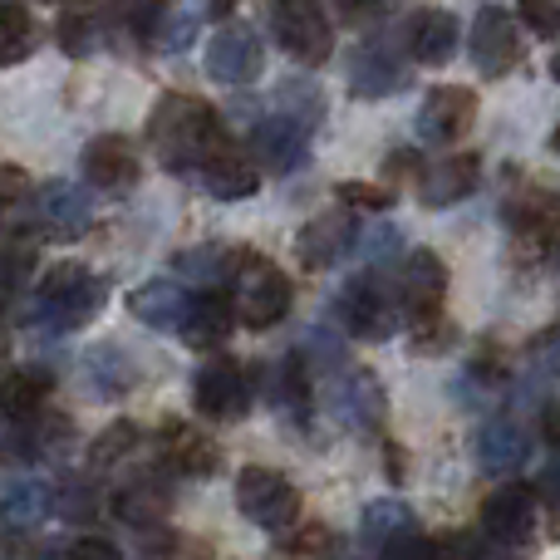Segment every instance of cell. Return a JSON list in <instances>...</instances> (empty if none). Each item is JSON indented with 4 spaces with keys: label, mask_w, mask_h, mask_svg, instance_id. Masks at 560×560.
<instances>
[{
    "label": "cell",
    "mask_w": 560,
    "mask_h": 560,
    "mask_svg": "<svg viewBox=\"0 0 560 560\" xmlns=\"http://www.w3.org/2000/svg\"><path fill=\"white\" fill-rule=\"evenodd\" d=\"M467 49H472V65L482 69L487 79H502L522 65V30H516V20L506 15L502 5H487L482 15L472 20Z\"/></svg>",
    "instance_id": "11"
},
{
    "label": "cell",
    "mask_w": 560,
    "mask_h": 560,
    "mask_svg": "<svg viewBox=\"0 0 560 560\" xmlns=\"http://www.w3.org/2000/svg\"><path fill=\"white\" fill-rule=\"evenodd\" d=\"M197 173H202L207 192H212L217 202H242V197H252L256 187H261V167H256L252 148L232 143L226 133L207 148V158L197 163Z\"/></svg>",
    "instance_id": "10"
},
{
    "label": "cell",
    "mask_w": 560,
    "mask_h": 560,
    "mask_svg": "<svg viewBox=\"0 0 560 560\" xmlns=\"http://www.w3.org/2000/svg\"><path fill=\"white\" fill-rule=\"evenodd\" d=\"M536 492L546 497V502H560V447H556V457L541 467V482H536Z\"/></svg>",
    "instance_id": "45"
},
{
    "label": "cell",
    "mask_w": 560,
    "mask_h": 560,
    "mask_svg": "<svg viewBox=\"0 0 560 560\" xmlns=\"http://www.w3.org/2000/svg\"><path fill=\"white\" fill-rule=\"evenodd\" d=\"M271 30H276L280 49L310 69L335 55V25H329V15L319 10V0H276Z\"/></svg>",
    "instance_id": "6"
},
{
    "label": "cell",
    "mask_w": 560,
    "mask_h": 560,
    "mask_svg": "<svg viewBox=\"0 0 560 560\" xmlns=\"http://www.w3.org/2000/svg\"><path fill=\"white\" fill-rule=\"evenodd\" d=\"M546 443L560 447V404L551 408V413H546Z\"/></svg>",
    "instance_id": "48"
},
{
    "label": "cell",
    "mask_w": 560,
    "mask_h": 560,
    "mask_svg": "<svg viewBox=\"0 0 560 560\" xmlns=\"http://www.w3.org/2000/svg\"><path fill=\"white\" fill-rule=\"evenodd\" d=\"M236 506L261 532H285L300 516V492L276 467H242V477H236Z\"/></svg>",
    "instance_id": "8"
},
{
    "label": "cell",
    "mask_w": 560,
    "mask_h": 560,
    "mask_svg": "<svg viewBox=\"0 0 560 560\" xmlns=\"http://www.w3.org/2000/svg\"><path fill=\"white\" fill-rule=\"evenodd\" d=\"M276 118H285L290 128H300V133L310 138V128H319V118H325V94L300 74L285 79V84L276 89Z\"/></svg>",
    "instance_id": "30"
},
{
    "label": "cell",
    "mask_w": 560,
    "mask_h": 560,
    "mask_svg": "<svg viewBox=\"0 0 560 560\" xmlns=\"http://www.w3.org/2000/svg\"><path fill=\"white\" fill-rule=\"evenodd\" d=\"M30 49H35V20H30L25 5L5 0V5H0V69L20 65Z\"/></svg>",
    "instance_id": "31"
},
{
    "label": "cell",
    "mask_w": 560,
    "mask_h": 560,
    "mask_svg": "<svg viewBox=\"0 0 560 560\" xmlns=\"http://www.w3.org/2000/svg\"><path fill=\"white\" fill-rule=\"evenodd\" d=\"M114 512L124 516L128 526H138V532H153V526L167 522L173 497H167V487L158 482V477H138V482H128L124 492L114 497Z\"/></svg>",
    "instance_id": "26"
},
{
    "label": "cell",
    "mask_w": 560,
    "mask_h": 560,
    "mask_svg": "<svg viewBox=\"0 0 560 560\" xmlns=\"http://www.w3.org/2000/svg\"><path fill=\"white\" fill-rule=\"evenodd\" d=\"M187 300H192V295H187L183 285H173V280H148V285L133 290L128 310H133V319H143L148 329H177Z\"/></svg>",
    "instance_id": "27"
},
{
    "label": "cell",
    "mask_w": 560,
    "mask_h": 560,
    "mask_svg": "<svg viewBox=\"0 0 560 560\" xmlns=\"http://www.w3.org/2000/svg\"><path fill=\"white\" fill-rule=\"evenodd\" d=\"M133 447H138V428H133V423H114L108 433L94 438V453H89V463L104 472V467H114V463H124V457H133Z\"/></svg>",
    "instance_id": "36"
},
{
    "label": "cell",
    "mask_w": 560,
    "mask_h": 560,
    "mask_svg": "<svg viewBox=\"0 0 560 560\" xmlns=\"http://www.w3.org/2000/svg\"><path fill=\"white\" fill-rule=\"evenodd\" d=\"M138 173H143V158L124 133H98L84 148V177L98 192H133Z\"/></svg>",
    "instance_id": "15"
},
{
    "label": "cell",
    "mask_w": 560,
    "mask_h": 560,
    "mask_svg": "<svg viewBox=\"0 0 560 560\" xmlns=\"http://www.w3.org/2000/svg\"><path fill=\"white\" fill-rule=\"evenodd\" d=\"M104 300H108L104 280L94 271H84V266L65 261L45 276V285H39V319L55 329H79L104 310Z\"/></svg>",
    "instance_id": "3"
},
{
    "label": "cell",
    "mask_w": 560,
    "mask_h": 560,
    "mask_svg": "<svg viewBox=\"0 0 560 560\" xmlns=\"http://www.w3.org/2000/svg\"><path fill=\"white\" fill-rule=\"evenodd\" d=\"M49 506H55L65 522H89L98 512V492L84 482V477H69L59 492H49Z\"/></svg>",
    "instance_id": "34"
},
{
    "label": "cell",
    "mask_w": 560,
    "mask_h": 560,
    "mask_svg": "<svg viewBox=\"0 0 560 560\" xmlns=\"http://www.w3.org/2000/svg\"><path fill=\"white\" fill-rule=\"evenodd\" d=\"M349 242H354L349 212H319L315 222H305V232L295 236V256H300V266H310V271H325L329 261L345 256Z\"/></svg>",
    "instance_id": "20"
},
{
    "label": "cell",
    "mask_w": 560,
    "mask_h": 560,
    "mask_svg": "<svg viewBox=\"0 0 560 560\" xmlns=\"http://www.w3.org/2000/svg\"><path fill=\"white\" fill-rule=\"evenodd\" d=\"M114 15L133 35H153V25H163V0H118Z\"/></svg>",
    "instance_id": "38"
},
{
    "label": "cell",
    "mask_w": 560,
    "mask_h": 560,
    "mask_svg": "<svg viewBox=\"0 0 560 560\" xmlns=\"http://www.w3.org/2000/svg\"><path fill=\"white\" fill-rule=\"evenodd\" d=\"M55 5H69V10H79V5H89V0H55Z\"/></svg>",
    "instance_id": "49"
},
{
    "label": "cell",
    "mask_w": 560,
    "mask_h": 560,
    "mask_svg": "<svg viewBox=\"0 0 560 560\" xmlns=\"http://www.w3.org/2000/svg\"><path fill=\"white\" fill-rule=\"evenodd\" d=\"M482 551H492L497 560H526L536 541V487L506 482L487 497L482 506Z\"/></svg>",
    "instance_id": "2"
},
{
    "label": "cell",
    "mask_w": 560,
    "mask_h": 560,
    "mask_svg": "<svg viewBox=\"0 0 560 560\" xmlns=\"http://www.w3.org/2000/svg\"><path fill=\"white\" fill-rule=\"evenodd\" d=\"M526 457H532V433L516 418H492L477 433V463H482V472H492V477L516 472Z\"/></svg>",
    "instance_id": "19"
},
{
    "label": "cell",
    "mask_w": 560,
    "mask_h": 560,
    "mask_svg": "<svg viewBox=\"0 0 560 560\" xmlns=\"http://www.w3.org/2000/svg\"><path fill=\"white\" fill-rule=\"evenodd\" d=\"M398 319H404V310H398V295L384 285V280L359 276L339 290V325H345L354 339L378 345V339H388L398 329Z\"/></svg>",
    "instance_id": "7"
},
{
    "label": "cell",
    "mask_w": 560,
    "mask_h": 560,
    "mask_svg": "<svg viewBox=\"0 0 560 560\" xmlns=\"http://www.w3.org/2000/svg\"><path fill=\"white\" fill-rule=\"evenodd\" d=\"M192 404H197V413L212 418V423H236V418H246V408H252V384H246L242 364H236V359H207V364L197 369Z\"/></svg>",
    "instance_id": "9"
},
{
    "label": "cell",
    "mask_w": 560,
    "mask_h": 560,
    "mask_svg": "<svg viewBox=\"0 0 560 560\" xmlns=\"http://www.w3.org/2000/svg\"><path fill=\"white\" fill-rule=\"evenodd\" d=\"M408 84V45L404 30H384V35H369L364 45L349 55V89L359 98H384L398 94Z\"/></svg>",
    "instance_id": "5"
},
{
    "label": "cell",
    "mask_w": 560,
    "mask_h": 560,
    "mask_svg": "<svg viewBox=\"0 0 560 560\" xmlns=\"http://www.w3.org/2000/svg\"><path fill=\"white\" fill-rule=\"evenodd\" d=\"M477 183H482V163L472 153H457V158L433 163L418 177V197H423V207H453L463 197H472Z\"/></svg>",
    "instance_id": "18"
},
{
    "label": "cell",
    "mask_w": 560,
    "mask_h": 560,
    "mask_svg": "<svg viewBox=\"0 0 560 560\" xmlns=\"http://www.w3.org/2000/svg\"><path fill=\"white\" fill-rule=\"evenodd\" d=\"M167 25H173V30H163V35H158V39H163V49H183L187 39H192V15H177V20H167Z\"/></svg>",
    "instance_id": "46"
},
{
    "label": "cell",
    "mask_w": 560,
    "mask_h": 560,
    "mask_svg": "<svg viewBox=\"0 0 560 560\" xmlns=\"http://www.w3.org/2000/svg\"><path fill=\"white\" fill-rule=\"evenodd\" d=\"M98 45H104V20H94V15L59 20V49H65V55H94Z\"/></svg>",
    "instance_id": "35"
},
{
    "label": "cell",
    "mask_w": 560,
    "mask_h": 560,
    "mask_svg": "<svg viewBox=\"0 0 560 560\" xmlns=\"http://www.w3.org/2000/svg\"><path fill=\"white\" fill-rule=\"evenodd\" d=\"M84 378L94 398H124L138 384V364L128 359V349L118 345H94L84 354Z\"/></svg>",
    "instance_id": "25"
},
{
    "label": "cell",
    "mask_w": 560,
    "mask_h": 560,
    "mask_svg": "<svg viewBox=\"0 0 560 560\" xmlns=\"http://www.w3.org/2000/svg\"><path fill=\"white\" fill-rule=\"evenodd\" d=\"M408 526H418V522H413V512H408L404 502H394V497H384V502L364 506V522H359V532H364V541H369V546H384L388 536L408 532Z\"/></svg>",
    "instance_id": "33"
},
{
    "label": "cell",
    "mask_w": 560,
    "mask_h": 560,
    "mask_svg": "<svg viewBox=\"0 0 560 560\" xmlns=\"http://www.w3.org/2000/svg\"><path fill=\"white\" fill-rule=\"evenodd\" d=\"M443 290H447V266L438 261L433 252H418L404 261V271L394 280V295L398 310L408 319H428V315H443Z\"/></svg>",
    "instance_id": "14"
},
{
    "label": "cell",
    "mask_w": 560,
    "mask_h": 560,
    "mask_svg": "<svg viewBox=\"0 0 560 560\" xmlns=\"http://www.w3.org/2000/svg\"><path fill=\"white\" fill-rule=\"evenodd\" d=\"M329 408H335V418L345 428H354V433H369V428L384 423V388H378V378L369 374V369H354L349 378H335V388H329Z\"/></svg>",
    "instance_id": "16"
},
{
    "label": "cell",
    "mask_w": 560,
    "mask_h": 560,
    "mask_svg": "<svg viewBox=\"0 0 560 560\" xmlns=\"http://www.w3.org/2000/svg\"><path fill=\"white\" fill-rule=\"evenodd\" d=\"M232 315L252 329H271L276 319H285L290 310V280L280 266L261 261V256H246L232 271Z\"/></svg>",
    "instance_id": "4"
},
{
    "label": "cell",
    "mask_w": 560,
    "mask_h": 560,
    "mask_svg": "<svg viewBox=\"0 0 560 560\" xmlns=\"http://www.w3.org/2000/svg\"><path fill=\"white\" fill-rule=\"evenodd\" d=\"M10 197H25V173L20 167H0V202H10Z\"/></svg>",
    "instance_id": "47"
},
{
    "label": "cell",
    "mask_w": 560,
    "mask_h": 560,
    "mask_svg": "<svg viewBox=\"0 0 560 560\" xmlns=\"http://www.w3.org/2000/svg\"><path fill=\"white\" fill-rule=\"evenodd\" d=\"M556 148H560V128H556Z\"/></svg>",
    "instance_id": "50"
},
{
    "label": "cell",
    "mask_w": 560,
    "mask_h": 560,
    "mask_svg": "<svg viewBox=\"0 0 560 560\" xmlns=\"http://www.w3.org/2000/svg\"><path fill=\"white\" fill-rule=\"evenodd\" d=\"M339 202H345V207H359V212H384V207H394V187L339 183Z\"/></svg>",
    "instance_id": "41"
},
{
    "label": "cell",
    "mask_w": 560,
    "mask_h": 560,
    "mask_svg": "<svg viewBox=\"0 0 560 560\" xmlns=\"http://www.w3.org/2000/svg\"><path fill=\"white\" fill-rule=\"evenodd\" d=\"M252 158H256V167H266V173H295V167L305 163V133L271 114L266 124H256Z\"/></svg>",
    "instance_id": "23"
},
{
    "label": "cell",
    "mask_w": 560,
    "mask_h": 560,
    "mask_svg": "<svg viewBox=\"0 0 560 560\" xmlns=\"http://www.w3.org/2000/svg\"><path fill=\"white\" fill-rule=\"evenodd\" d=\"M158 453H163V463L183 477L217 472V443L192 423H167L163 438H158Z\"/></svg>",
    "instance_id": "21"
},
{
    "label": "cell",
    "mask_w": 560,
    "mask_h": 560,
    "mask_svg": "<svg viewBox=\"0 0 560 560\" xmlns=\"http://www.w3.org/2000/svg\"><path fill=\"white\" fill-rule=\"evenodd\" d=\"M261 39H256L252 25H222L212 39H207V74L217 84H252L261 74Z\"/></svg>",
    "instance_id": "12"
},
{
    "label": "cell",
    "mask_w": 560,
    "mask_h": 560,
    "mask_svg": "<svg viewBox=\"0 0 560 560\" xmlns=\"http://www.w3.org/2000/svg\"><path fill=\"white\" fill-rule=\"evenodd\" d=\"M516 15L532 30L536 39H556L560 35V0H516Z\"/></svg>",
    "instance_id": "37"
},
{
    "label": "cell",
    "mask_w": 560,
    "mask_h": 560,
    "mask_svg": "<svg viewBox=\"0 0 560 560\" xmlns=\"http://www.w3.org/2000/svg\"><path fill=\"white\" fill-rule=\"evenodd\" d=\"M177 276L197 280V285H217V280H226L236 271L232 252L226 246H192V252H177Z\"/></svg>",
    "instance_id": "32"
},
{
    "label": "cell",
    "mask_w": 560,
    "mask_h": 560,
    "mask_svg": "<svg viewBox=\"0 0 560 560\" xmlns=\"http://www.w3.org/2000/svg\"><path fill=\"white\" fill-rule=\"evenodd\" d=\"M30 280V252H0V305L20 300Z\"/></svg>",
    "instance_id": "40"
},
{
    "label": "cell",
    "mask_w": 560,
    "mask_h": 560,
    "mask_svg": "<svg viewBox=\"0 0 560 560\" xmlns=\"http://www.w3.org/2000/svg\"><path fill=\"white\" fill-rule=\"evenodd\" d=\"M556 74H560V59H556Z\"/></svg>",
    "instance_id": "51"
},
{
    "label": "cell",
    "mask_w": 560,
    "mask_h": 560,
    "mask_svg": "<svg viewBox=\"0 0 560 560\" xmlns=\"http://www.w3.org/2000/svg\"><path fill=\"white\" fill-rule=\"evenodd\" d=\"M217 138H222V124H217L212 104H202L197 94H163L148 114V148L167 173L197 167Z\"/></svg>",
    "instance_id": "1"
},
{
    "label": "cell",
    "mask_w": 560,
    "mask_h": 560,
    "mask_svg": "<svg viewBox=\"0 0 560 560\" xmlns=\"http://www.w3.org/2000/svg\"><path fill=\"white\" fill-rule=\"evenodd\" d=\"M0 345H5V339H0Z\"/></svg>",
    "instance_id": "52"
},
{
    "label": "cell",
    "mask_w": 560,
    "mask_h": 560,
    "mask_svg": "<svg viewBox=\"0 0 560 560\" xmlns=\"http://www.w3.org/2000/svg\"><path fill=\"white\" fill-rule=\"evenodd\" d=\"M404 45L418 65H447L457 49V20L447 10H418L404 30Z\"/></svg>",
    "instance_id": "22"
},
{
    "label": "cell",
    "mask_w": 560,
    "mask_h": 560,
    "mask_svg": "<svg viewBox=\"0 0 560 560\" xmlns=\"http://www.w3.org/2000/svg\"><path fill=\"white\" fill-rule=\"evenodd\" d=\"M378 560H433V541H428L418 526H408V532L388 536V541L378 546Z\"/></svg>",
    "instance_id": "39"
},
{
    "label": "cell",
    "mask_w": 560,
    "mask_h": 560,
    "mask_svg": "<svg viewBox=\"0 0 560 560\" xmlns=\"http://www.w3.org/2000/svg\"><path fill=\"white\" fill-rule=\"evenodd\" d=\"M49 398V374L45 369H15V374L0 378V413L10 423H30V418L45 413Z\"/></svg>",
    "instance_id": "28"
},
{
    "label": "cell",
    "mask_w": 560,
    "mask_h": 560,
    "mask_svg": "<svg viewBox=\"0 0 560 560\" xmlns=\"http://www.w3.org/2000/svg\"><path fill=\"white\" fill-rule=\"evenodd\" d=\"M394 246H398V232H394V226L374 222V226L364 232V242H359V256H364V261H384Z\"/></svg>",
    "instance_id": "43"
},
{
    "label": "cell",
    "mask_w": 560,
    "mask_h": 560,
    "mask_svg": "<svg viewBox=\"0 0 560 560\" xmlns=\"http://www.w3.org/2000/svg\"><path fill=\"white\" fill-rule=\"evenodd\" d=\"M232 325H236V315L222 295H197V300H187L183 319H177V335L192 349H212L232 335Z\"/></svg>",
    "instance_id": "24"
},
{
    "label": "cell",
    "mask_w": 560,
    "mask_h": 560,
    "mask_svg": "<svg viewBox=\"0 0 560 560\" xmlns=\"http://www.w3.org/2000/svg\"><path fill=\"white\" fill-rule=\"evenodd\" d=\"M35 212H39V222H45V232L59 236V242H69V236H84L89 222H94V202H89V192H84V187H74V183L39 187Z\"/></svg>",
    "instance_id": "17"
},
{
    "label": "cell",
    "mask_w": 560,
    "mask_h": 560,
    "mask_svg": "<svg viewBox=\"0 0 560 560\" xmlns=\"http://www.w3.org/2000/svg\"><path fill=\"white\" fill-rule=\"evenodd\" d=\"M45 512H49V487L35 482V477L10 482L5 497H0V522H5L10 532H30V526H39Z\"/></svg>",
    "instance_id": "29"
},
{
    "label": "cell",
    "mask_w": 560,
    "mask_h": 560,
    "mask_svg": "<svg viewBox=\"0 0 560 560\" xmlns=\"http://www.w3.org/2000/svg\"><path fill=\"white\" fill-rule=\"evenodd\" d=\"M472 124H477V94L472 89H463V84L428 89L423 108H418V138H428V143H457Z\"/></svg>",
    "instance_id": "13"
},
{
    "label": "cell",
    "mask_w": 560,
    "mask_h": 560,
    "mask_svg": "<svg viewBox=\"0 0 560 560\" xmlns=\"http://www.w3.org/2000/svg\"><path fill=\"white\" fill-rule=\"evenodd\" d=\"M433 560H482V541H477V536H438L433 541Z\"/></svg>",
    "instance_id": "42"
},
{
    "label": "cell",
    "mask_w": 560,
    "mask_h": 560,
    "mask_svg": "<svg viewBox=\"0 0 560 560\" xmlns=\"http://www.w3.org/2000/svg\"><path fill=\"white\" fill-rule=\"evenodd\" d=\"M65 560H124V551L114 541H104V536H79L65 551Z\"/></svg>",
    "instance_id": "44"
}]
</instances>
